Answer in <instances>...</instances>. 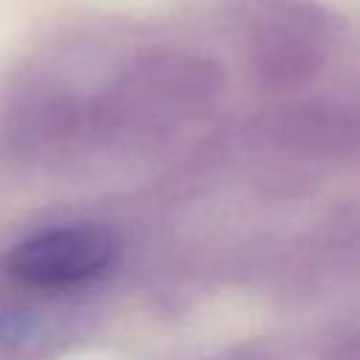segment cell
<instances>
[{"mask_svg":"<svg viewBox=\"0 0 360 360\" xmlns=\"http://www.w3.org/2000/svg\"><path fill=\"white\" fill-rule=\"evenodd\" d=\"M115 256V239L98 225H59L17 242L6 270L31 287H76L101 276Z\"/></svg>","mask_w":360,"mask_h":360,"instance_id":"6da1fadb","label":"cell"}]
</instances>
